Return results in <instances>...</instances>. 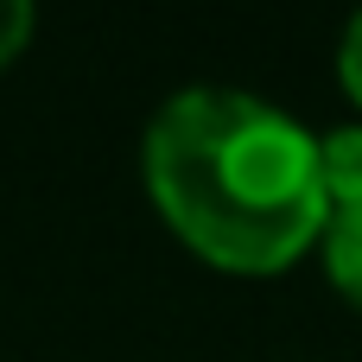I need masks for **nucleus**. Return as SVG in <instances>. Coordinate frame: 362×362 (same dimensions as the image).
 Returning <instances> with one entry per match:
<instances>
[{"mask_svg":"<svg viewBox=\"0 0 362 362\" xmlns=\"http://www.w3.org/2000/svg\"><path fill=\"white\" fill-rule=\"evenodd\" d=\"M318 261H325L331 293L362 312V210H331V223L318 235Z\"/></svg>","mask_w":362,"mask_h":362,"instance_id":"f03ea898","label":"nucleus"},{"mask_svg":"<svg viewBox=\"0 0 362 362\" xmlns=\"http://www.w3.org/2000/svg\"><path fill=\"white\" fill-rule=\"evenodd\" d=\"M318 185L331 210H362V121L318 134Z\"/></svg>","mask_w":362,"mask_h":362,"instance_id":"7ed1b4c3","label":"nucleus"},{"mask_svg":"<svg viewBox=\"0 0 362 362\" xmlns=\"http://www.w3.org/2000/svg\"><path fill=\"white\" fill-rule=\"evenodd\" d=\"M32 32H38L32 0H0V70H6V64H19V51L32 45Z\"/></svg>","mask_w":362,"mask_h":362,"instance_id":"20e7f679","label":"nucleus"},{"mask_svg":"<svg viewBox=\"0 0 362 362\" xmlns=\"http://www.w3.org/2000/svg\"><path fill=\"white\" fill-rule=\"evenodd\" d=\"M140 178L165 229L242 280L286 274L331 223L318 134L255 89L191 83L165 95L140 140Z\"/></svg>","mask_w":362,"mask_h":362,"instance_id":"f257e3e1","label":"nucleus"},{"mask_svg":"<svg viewBox=\"0 0 362 362\" xmlns=\"http://www.w3.org/2000/svg\"><path fill=\"white\" fill-rule=\"evenodd\" d=\"M337 89L362 108V13L344 25V38H337Z\"/></svg>","mask_w":362,"mask_h":362,"instance_id":"39448f33","label":"nucleus"}]
</instances>
